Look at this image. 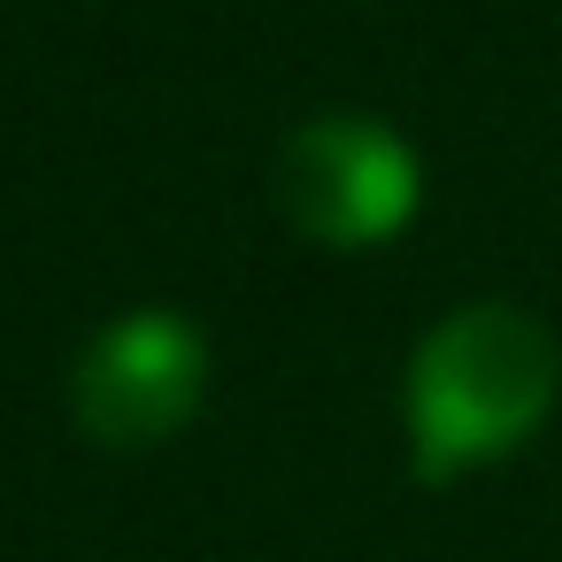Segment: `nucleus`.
Segmentation results:
<instances>
[{"mask_svg":"<svg viewBox=\"0 0 562 562\" xmlns=\"http://www.w3.org/2000/svg\"><path fill=\"white\" fill-rule=\"evenodd\" d=\"M562 385L554 331L516 308V301H470L424 331L408 355L401 385V424H408V462L424 485H447L477 462H501L524 447Z\"/></svg>","mask_w":562,"mask_h":562,"instance_id":"obj_1","label":"nucleus"},{"mask_svg":"<svg viewBox=\"0 0 562 562\" xmlns=\"http://www.w3.org/2000/svg\"><path fill=\"white\" fill-rule=\"evenodd\" d=\"M270 193L301 239L355 255V247H385L416 216L424 170L408 139L378 116H308L301 132H285Z\"/></svg>","mask_w":562,"mask_h":562,"instance_id":"obj_2","label":"nucleus"},{"mask_svg":"<svg viewBox=\"0 0 562 562\" xmlns=\"http://www.w3.org/2000/svg\"><path fill=\"white\" fill-rule=\"evenodd\" d=\"M201 393H209V347L170 308L116 316L70 370V416L93 447H162L170 431L193 424Z\"/></svg>","mask_w":562,"mask_h":562,"instance_id":"obj_3","label":"nucleus"}]
</instances>
